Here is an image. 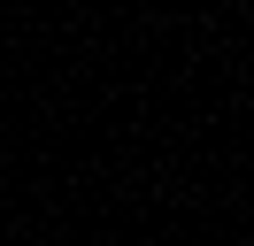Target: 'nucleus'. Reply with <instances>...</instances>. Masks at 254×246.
Instances as JSON below:
<instances>
[]
</instances>
